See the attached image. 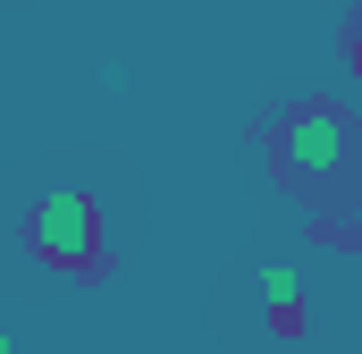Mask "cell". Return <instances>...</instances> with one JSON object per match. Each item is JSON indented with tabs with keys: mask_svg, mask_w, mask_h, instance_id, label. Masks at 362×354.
Returning <instances> with one entry per match:
<instances>
[{
	"mask_svg": "<svg viewBox=\"0 0 362 354\" xmlns=\"http://www.w3.org/2000/svg\"><path fill=\"white\" fill-rule=\"evenodd\" d=\"M270 161H278V185L303 194V202L362 194V127L329 101H303L270 127Z\"/></svg>",
	"mask_w": 362,
	"mask_h": 354,
	"instance_id": "obj_1",
	"label": "cell"
},
{
	"mask_svg": "<svg viewBox=\"0 0 362 354\" xmlns=\"http://www.w3.org/2000/svg\"><path fill=\"white\" fill-rule=\"evenodd\" d=\"M25 245L51 270H76V278H101L110 270V219L85 185H51L34 211H25Z\"/></svg>",
	"mask_w": 362,
	"mask_h": 354,
	"instance_id": "obj_2",
	"label": "cell"
},
{
	"mask_svg": "<svg viewBox=\"0 0 362 354\" xmlns=\"http://www.w3.org/2000/svg\"><path fill=\"white\" fill-rule=\"evenodd\" d=\"M262 304H270V338H303V287L286 278V270H262Z\"/></svg>",
	"mask_w": 362,
	"mask_h": 354,
	"instance_id": "obj_3",
	"label": "cell"
},
{
	"mask_svg": "<svg viewBox=\"0 0 362 354\" xmlns=\"http://www.w3.org/2000/svg\"><path fill=\"white\" fill-rule=\"evenodd\" d=\"M346 59H354V76H362V17H354V51H346Z\"/></svg>",
	"mask_w": 362,
	"mask_h": 354,
	"instance_id": "obj_4",
	"label": "cell"
},
{
	"mask_svg": "<svg viewBox=\"0 0 362 354\" xmlns=\"http://www.w3.org/2000/svg\"><path fill=\"white\" fill-rule=\"evenodd\" d=\"M0 354H8V329H0Z\"/></svg>",
	"mask_w": 362,
	"mask_h": 354,
	"instance_id": "obj_5",
	"label": "cell"
}]
</instances>
